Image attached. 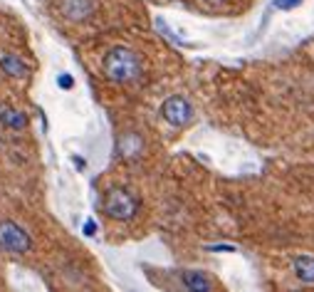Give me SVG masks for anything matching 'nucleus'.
<instances>
[{"label":"nucleus","mask_w":314,"mask_h":292,"mask_svg":"<svg viewBox=\"0 0 314 292\" xmlns=\"http://www.w3.org/2000/svg\"><path fill=\"white\" fill-rule=\"evenodd\" d=\"M0 124H3V126H8V129H25L27 117H25L22 112H18V109L5 107V109H0Z\"/></svg>","instance_id":"nucleus-10"},{"label":"nucleus","mask_w":314,"mask_h":292,"mask_svg":"<svg viewBox=\"0 0 314 292\" xmlns=\"http://www.w3.org/2000/svg\"><path fill=\"white\" fill-rule=\"evenodd\" d=\"M208 3H213V5H221V3H225V0H208Z\"/></svg>","instance_id":"nucleus-17"},{"label":"nucleus","mask_w":314,"mask_h":292,"mask_svg":"<svg viewBox=\"0 0 314 292\" xmlns=\"http://www.w3.org/2000/svg\"><path fill=\"white\" fill-rule=\"evenodd\" d=\"M82 231H84V235H87V238H92V235L97 233V223H94L92 218H89V220L84 223V228H82Z\"/></svg>","instance_id":"nucleus-15"},{"label":"nucleus","mask_w":314,"mask_h":292,"mask_svg":"<svg viewBox=\"0 0 314 292\" xmlns=\"http://www.w3.org/2000/svg\"><path fill=\"white\" fill-rule=\"evenodd\" d=\"M0 248L8 253H27L33 248V238L20 228L13 220H3L0 223Z\"/></svg>","instance_id":"nucleus-3"},{"label":"nucleus","mask_w":314,"mask_h":292,"mask_svg":"<svg viewBox=\"0 0 314 292\" xmlns=\"http://www.w3.org/2000/svg\"><path fill=\"white\" fill-rule=\"evenodd\" d=\"M297 5H302V0H275V8L279 10H292Z\"/></svg>","instance_id":"nucleus-13"},{"label":"nucleus","mask_w":314,"mask_h":292,"mask_svg":"<svg viewBox=\"0 0 314 292\" xmlns=\"http://www.w3.org/2000/svg\"><path fill=\"white\" fill-rule=\"evenodd\" d=\"M156 27H159V33H161V35H164V38H166L171 45H178V47H181V45H185V42L178 38L176 33H171V30H168V25L164 22V20H156Z\"/></svg>","instance_id":"nucleus-11"},{"label":"nucleus","mask_w":314,"mask_h":292,"mask_svg":"<svg viewBox=\"0 0 314 292\" xmlns=\"http://www.w3.org/2000/svg\"><path fill=\"white\" fill-rule=\"evenodd\" d=\"M188 292H193V290H188Z\"/></svg>","instance_id":"nucleus-18"},{"label":"nucleus","mask_w":314,"mask_h":292,"mask_svg":"<svg viewBox=\"0 0 314 292\" xmlns=\"http://www.w3.org/2000/svg\"><path fill=\"white\" fill-rule=\"evenodd\" d=\"M144 151V139L136 132H127L124 137H119V156L121 158H136Z\"/></svg>","instance_id":"nucleus-6"},{"label":"nucleus","mask_w":314,"mask_h":292,"mask_svg":"<svg viewBox=\"0 0 314 292\" xmlns=\"http://www.w3.org/2000/svg\"><path fill=\"white\" fill-rule=\"evenodd\" d=\"M0 72L8 75V77L22 79L27 75V64H25L18 55H3V57H0Z\"/></svg>","instance_id":"nucleus-7"},{"label":"nucleus","mask_w":314,"mask_h":292,"mask_svg":"<svg viewBox=\"0 0 314 292\" xmlns=\"http://www.w3.org/2000/svg\"><path fill=\"white\" fill-rule=\"evenodd\" d=\"M59 13L62 18L70 20V22H84L94 15L97 10V3L94 0H59Z\"/></svg>","instance_id":"nucleus-5"},{"label":"nucleus","mask_w":314,"mask_h":292,"mask_svg":"<svg viewBox=\"0 0 314 292\" xmlns=\"http://www.w3.org/2000/svg\"><path fill=\"white\" fill-rule=\"evenodd\" d=\"M57 84H59L62 89H72V87H74V77H72V75H65V72H62V75L57 77Z\"/></svg>","instance_id":"nucleus-12"},{"label":"nucleus","mask_w":314,"mask_h":292,"mask_svg":"<svg viewBox=\"0 0 314 292\" xmlns=\"http://www.w3.org/2000/svg\"><path fill=\"white\" fill-rule=\"evenodd\" d=\"M104 211L114 220H129L139 211V201L127 188H109L104 196Z\"/></svg>","instance_id":"nucleus-2"},{"label":"nucleus","mask_w":314,"mask_h":292,"mask_svg":"<svg viewBox=\"0 0 314 292\" xmlns=\"http://www.w3.org/2000/svg\"><path fill=\"white\" fill-rule=\"evenodd\" d=\"M181 280H183L185 287L193 290V292H208L210 290V280H208V275L198 273V270H185V273H181Z\"/></svg>","instance_id":"nucleus-8"},{"label":"nucleus","mask_w":314,"mask_h":292,"mask_svg":"<svg viewBox=\"0 0 314 292\" xmlns=\"http://www.w3.org/2000/svg\"><path fill=\"white\" fill-rule=\"evenodd\" d=\"M141 70H144L141 57H139L131 47H124V45L111 47L109 52L104 55V62H102V72H104L107 79H111L114 84H127V82L139 79Z\"/></svg>","instance_id":"nucleus-1"},{"label":"nucleus","mask_w":314,"mask_h":292,"mask_svg":"<svg viewBox=\"0 0 314 292\" xmlns=\"http://www.w3.org/2000/svg\"><path fill=\"white\" fill-rule=\"evenodd\" d=\"M208 250L210 253H235L238 248L235 245H208Z\"/></svg>","instance_id":"nucleus-14"},{"label":"nucleus","mask_w":314,"mask_h":292,"mask_svg":"<svg viewBox=\"0 0 314 292\" xmlns=\"http://www.w3.org/2000/svg\"><path fill=\"white\" fill-rule=\"evenodd\" d=\"M72 161H74V166H77V171H84L87 169V161L82 156H72Z\"/></svg>","instance_id":"nucleus-16"},{"label":"nucleus","mask_w":314,"mask_h":292,"mask_svg":"<svg viewBox=\"0 0 314 292\" xmlns=\"http://www.w3.org/2000/svg\"><path fill=\"white\" fill-rule=\"evenodd\" d=\"M161 117L166 119L171 126H183L188 124L191 119H193V107L188 104V99L185 97H168L164 102V107H161Z\"/></svg>","instance_id":"nucleus-4"},{"label":"nucleus","mask_w":314,"mask_h":292,"mask_svg":"<svg viewBox=\"0 0 314 292\" xmlns=\"http://www.w3.org/2000/svg\"><path fill=\"white\" fill-rule=\"evenodd\" d=\"M292 268H295V275L302 280V282L314 285V257L302 255V257H297L295 263H292Z\"/></svg>","instance_id":"nucleus-9"}]
</instances>
